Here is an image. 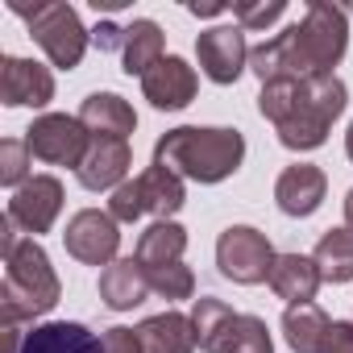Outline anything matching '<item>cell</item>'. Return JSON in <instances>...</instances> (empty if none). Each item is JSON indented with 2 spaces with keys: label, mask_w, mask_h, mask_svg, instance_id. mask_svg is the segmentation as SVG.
I'll use <instances>...</instances> for the list:
<instances>
[{
  "label": "cell",
  "mask_w": 353,
  "mask_h": 353,
  "mask_svg": "<svg viewBox=\"0 0 353 353\" xmlns=\"http://www.w3.org/2000/svg\"><path fill=\"white\" fill-rule=\"evenodd\" d=\"M183 250H188V233H183L179 225H174V221H154V225L141 233V241H137V262H141L145 270L170 266V262L183 258Z\"/></svg>",
  "instance_id": "22"
},
{
  "label": "cell",
  "mask_w": 353,
  "mask_h": 353,
  "mask_svg": "<svg viewBox=\"0 0 353 353\" xmlns=\"http://www.w3.org/2000/svg\"><path fill=\"white\" fill-rule=\"evenodd\" d=\"M196 54H200V71H204L212 83H237V75H241L245 63H250L245 30H241V26L204 30L200 42H196Z\"/></svg>",
  "instance_id": "10"
},
{
  "label": "cell",
  "mask_w": 353,
  "mask_h": 353,
  "mask_svg": "<svg viewBox=\"0 0 353 353\" xmlns=\"http://www.w3.org/2000/svg\"><path fill=\"white\" fill-rule=\"evenodd\" d=\"M137 336H141V349L145 353H192L200 341H196V324L179 312H162V316H150L137 324Z\"/></svg>",
  "instance_id": "19"
},
{
  "label": "cell",
  "mask_w": 353,
  "mask_h": 353,
  "mask_svg": "<svg viewBox=\"0 0 353 353\" xmlns=\"http://www.w3.org/2000/svg\"><path fill=\"white\" fill-rule=\"evenodd\" d=\"M183 179L174 170H166V166H145L137 179H125L117 192H112V204H108V212H112V221H125V225H133V221H141V216H158V221H166V216H174L183 208Z\"/></svg>",
  "instance_id": "5"
},
{
  "label": "cell",
  "mask_w": 353,
  "mask_h": 353,
  "mask_svg": "<svg viewBox=\"0 0 353 353\" xmlns=\"http://www.w3.org/2000/svg\"><path fill=\"white\" fill-rule=\"evenodd\" d=\"M59 212H63V183L54 174H34V179H26L9 200V216L26 233H46L59 221Z\"/></svg>",
  "instance_id": "11"
},
{
  "label": "cell",
  "mask_w": 353,
  "mask_h": 353,
  "mask_svg": "<svg viewBox=\"0 0 353 353\" xmlns=\"http://www.w3.org/2000/svg\"><path fill=\"white\" fill-rule=\"evenodd\" d=\"M283 332H287V345L295 353H320V345L328 336V316L316 303H295L283 316Z\"/></svg>",
  "instance_id": "24"
},
{
  "label": "cell",
  "mask_w": 353,
  "mask_h": 353,
  "mask_svg": "<svg viewBox=\"0 0 353 353\" xmlns=\"http://www.w3.org/2000/svg\"><path fill=\"white\" fill-rule=\"evenodd\" d=\"M312 262L320 266L324 283H349L353 279V233L349 229H328L320 237Z\"/></svg>",
  "instance_id": "25"
},
{
  "label": "cell",
  "mask_w": 353,
  "mask_h": 353,
  "mask_svg": "<svg viewBox=\"0 0 353 353\" xmlns=\"http://www.w3.org/2000/svg\"><path fill=\"white\" fill-rule=\"evenodd\" d=\"M345 154L353 158V125H349V133H345Z\"/></svg>",
  "instance_id": "35"
},
{
  "label": "cell",
  "mask_w": 353,
  "mask_h": 353,
  "mask_svg": "<svg viewBox=\"0 0 353 353\" xmlns=\"http://www.w3.org/2000/svg\"><path fill=\"white\" fill-rule=\"evenodd\" d=\"M345 42H349L345 9L316 0V5H307L299 26H291V30L274 34L270 42H262L258 50H250V67L262 83L332 75V67L345 54Z\"/></svg>",
  "instance_id": "1"
},
{
  "label": "cell",
  "mask_w": 353,
  "mask_h": 353,
  "mask_svg": "<svg viewBox=\"0 0 353 353\" xmlns=\"http://www.w3.org/2000/svg\"><path fill=\"white\" fill-rule=\"evenodd\" d=\"M145 274H150V291L162 295V299H192V291H196V279H192V270H188L183 262L154 266V270H145Z\"/></svg>",
  "instance_id": "26"
},
{
  "label": "cell",
  "mask_w": 353,
  "mask_h": 353,
  "mask_svg": "<svg viewBox=\"0 0 353 353\" xmlns=\"http://www.w3.org/2000/svg\"><path fill=\"white\" fill-rule=\"evenodd\" d=\"M287 13V5L283 0H262V5H233V17H237V26L241 30H266V26H274L279 17Z\"/></svg>",
  "instance_id": "29"
},
{
  "label": "cell",
  "mask_w": 353,
  "mask_h": 353,
  "mask_svg": "<svg viewBox=\"0 0 353 353\" xmlns=\"http://www.w3.org/2000/svg\"><path fill=\"white\" fill-rule=\"evenodd\" d=\"M229 353H274L270 345V332L258 316H241L233 320V332H229Z\"/></svg>",
  "instance_id": "27"
},
{
  "label": "cell",
  "mask_w": 353,
  "mask_h": 353,
  "mask_svg": "<svg viewBox=\"0 0 353 353\" xmlns=\"http://www.w3.org/2000/svg\"><path fill=\"white\" fill-rule=\"evenodd\" d=\"M237 312L225 299H196L192 324H196V341L204 353H229V332H233Z\"/></svg>",
  "instance_id": "21"
},
{
  "label": "cell",
  "mask_w": 353,
  "mask_h": 353,
  "mask_svg": "<svg viewBox=\"0 0 353 353\" xmlns=\"http://www.w3.org/2000/svg\"><path fill=\"white\" fill-rule=\"evenodd\" d=\"M324 170L312 166V162H299V166H287L279 174V183H274V200L287 216H312L320 204H324Z\"/></svg>",
  "instance_id": "15"
},
{
  "label": "cell",
  "mask_w": 353,
  "mask_h": 353,
  "mask_svg": "<svg viewBox=\"0 0 353 353\" xmlns=\"http://www.w3.org/2000/svg\"><path fill=\"white\" fill-rule=\"evenodd\" d=\"M100 353H145L137 328H108L100 336Z\"/></svg>",
  "instance_id": "30"
},
{
  "label": "cell",
  "mask_w": 353,
  "mask_h": 353,
  "mask_svg": "<svg viewBox=\"0 0 353 353\" xmlns=\"http://www.w3.org/2000/svg\"><path fill=\"white\" fill-rule=\"evenodd\" d=\"M0 96L9 108H42L54 100V75L30 59H5L0 63Z\"/></svg>",
  "instance_id": "12"
},
{
  "label": "cell",
  "mask_w": 353,
  "mask_h": 353,
  "mask_svg": "<svg viewBox=\"0 0 353 353\" xmlns=\"http://www.w3.org/2000/svg\"><path fill=\"white\" fill-rule=\"evenodd\" d=\"M274 258H279V254L270 250L266 233H258V229H250V225H233V229H225L221 241H216V266H221V274L233 279V283H245V287L266 283Z\"/></svg>",
  "instance_id": "7"
},
{
  "label": "cell",
  "mask_w": 353,
  "mask_h": 353,
  "mask_svg": "<svg viewBox=\"0 0 353 353\" xmlns=\"http://www.w3.org/2000/svg\"><path fill=\"white\" fill-rule=\"evenodd\" d=\"M129 166H133V154H129L125 141H117V137H92V150H88V158H83V166L75 174H79V183L88 192H108V188L117 192L125 183Z\"/></svg>",
  "instance_id": "14"
},
{
  "label": "cell",
  "mask_w": 353,
  "mask_h": 353,
  "mask_svg": "<svg viewBox=\"0 0 353 353\" xmlns=\"http://www.w3.org/2000/svg\"><path fill=\"white\" fill-rule=\"evenodd\" d=\"M121 59H125V71L129 75H145L150 67H158L166 54H162V30L154 21H133L125 26V46H121Z\"/></svg>",
  "instance_id": "23"
},
{
  "label": "cell",
  "mask_w": 353,
  "mask_h": 353,
  "mask_svg": "<svg viewBox=\"0 0 353 353\" xmlns=\"http://www.w3.org/2000/svg\"><path fill=\"white\" fill-rule=\"evenodd\" d=\"M79 121L88 125L92 137H117V141H125V137L137 129L133 108H129L121 96H112V92H92V96L83 100V108H79Z\"/></svg>",
  "instance_id": "17"
},
{
  "label": "cell",
  "mask_w": 353,
  "mask_h": 353,
  "mask_svg": "<svg viewBox=\"0 0 353 353\" xmlns=\"http://www.w3.org/2000/svg\"><path fill=\"white\" fill-rule=\"evenodd\" d=\"M258 108L266 121H274L279 141L287 150H316L324 145L332 121L345 112V83L336 75L274 79V83H262Z\"/></svg>",
  "instance_id": "2"
},
{
  "label": "cell",
  "mask_w": 353,
  "mask_h": 353,
  "mask_svg": "<svg viewBox=\"0 0 353 353\" xmlns=\"http://www.w3.org/2000/svg\"><path fill=\"white\" fill-rule=\"evenodd\" d=\"M17 13L30 21L34 42L50 54L54 67H63V71L79 67V59L88 50V30L79 26V13L71 5L54 0V5H34V9H17Z\"/></svg>",
  "instance_id": "6"
},
{
  "label": "cell",
  "mask_w": 353,
  "mask_h": 353,
  "mask_svg": "<svg viewBox=\"0 0 353 353\" xmlns=\"http://www.w3.org/2000/svg\"><path fill=\"white\" fill-rule=\"evenodd\" d=\"M192 13L196 17H216V13H229L225 5H192Z\"/></svg>",
  "instance_id": "33"
},
{
  "label": "cell",
  "mask_w": 353,
  "mask_h": 353,
  "mask_svg": "<svg viewBox=\"0 0 353 353\" xmlns=\"http://www.w3.org/2000/svg\"><path fill=\"white\" fill-rule=\"evenodd\" d=\"M21 353H100V336L88 332L83 324L54 320V324H38L34 332H26Z\"/></svg>",
  "instance_id": "20"
},
{
  "label": "cell",
  "mask_w": 353,
  "mask_h": 353,
  "mask_svg": "<svg viewBox=\"0 0 353 353\" xmlns=\"http://www.w3.org/2000/svg\"><path fill=\"white\" fill-rule=\"evenodd\" d=\"M266 283H270V291L279 299H287L295 307V303H312L316 299V287L324 279H320V266L312 258H303V254H279Z\"/></svg>",
  "instance_id": "16"
},
{
  "label": "cell",
  "mask_w": 353,
  "mask_h": 353,
  "mask_svg": "<svg viewBox=\"0 0 353 353\" xmlns=\"http://www.w3.org/2000/svg\"><path fill=\"white\" fill-rule=\"evenodd\" d=\"M96 46H100V50H121V46H125V30H117V26L104 21V26L96 30Z\"/></svg>",
  "instance_id": "32"
},
{
  "label": "cell",
  "mask_w": 353,
  "mask_h": 353,
  "mask_svg": "<svg viewBox=\"0 0 353 353\" xmlns=\"http://www.w3.org/2000/svg\"><path fill=\"white\" fill-rule=\"evenodd\" d=\"M30 158H34L30 141H17V137L0 141V183L21 188L26 183V170H30Z\"/></svg>",
  "instance_id": "28"
},
{
  "label": "cell",
  "mask_w": 353,
  "mask_h": 353,
  "mask_svg": "<svg viewBox=\"0 0 353 353\" xmlns=\"http://www.w3.org/2000/svg\"><path fill=\"white\" fill-rule=\"evenodd\" d=\"M67 254L88 262V266H112L117 262V250H121V233H117V221L112 212H100V208H83L71 216L67 233Z\"/></svg>",
  "instance_id": "9"
},
{
  "label": "cell",
  "mask_w": 353,
  "mask_h": 353,
  "mask_svg": "<svg viewBox=\"0 0 353 353\" xmlns=\"http://www.w3.org/2000/svg\"><path fill=\"white\" fill-rule=\"evenodd\" d=\"M141 92H145V100H150L154 108H166V112L188 108L192 96H196V71H192L179 54H166L158 67H150V71L141 75Z\"/></svg>",
  "instance_id": "13"
},
{
  "label": "cell",
  "mask_w": 353,
  "mask_h": 353,
  "mask_svg": "<svg viewBox=\"0 0 353 353\" xmlns=\"http://www.w3.org/2000/svg\"><path fill=\"white\" fill-rule=\"evenodd\" d=\"M34 158L42 162H54V166H83L88 150H92V133L79 117H63V112H50V117H38L26 133Z\"/></svg>",
  "instance_id": "8"
},
{
  "label": "cell",
  "mask_w": 353,
  "mask_h": 353,
  "mask_svg": "<svg viewBox=\"0 0 353 353\" xmlns=\"http://www.w3.org/2000/svg\"><path fill=\"white\" fill-rule=\"evenodd\" d=\"M320 353H353V324L332 320V324H328V336H324V345H320Z\"/></svg>",
  "instance_id": "31"
},
{
  "label": "cell",
  "mask_w": 353,
  "mask_h": 353,
  "mask_svg": "<svg viewBox=\"0 0 353 353\" xmlns=\"http://www.w3.org/2000/svg\"><path fill=\"white\" fill-rule=\"evenodd\" d=\"M345 225H349V233H353V188H349V196H345Z\"/></svg>",
  "instance_id": "34"
},
{
  "label": "cell",
  "mask_w": 353,
  "mask_h": 353,
  "mask_svg": "<svg viewBox=\"0 0 353 353\" xmlns=\"http://www.w3.org/2000/svg\"><path fill=\"white\" fill-rule=\"evenodd\" d=\"M245 158V137L237 129H196V125H183V129H170L158 150H154V162L174 170L179 179H196V183H221L241 166Z\"/></svg>",
  "instance_id": "3"
},
{
  "label": "cell",
  "mask_w": 353,
  "mask_h": 353,
  "mask_svg": "<svg viewBox=\"0 0 353 353\" xmlns=\"http://www.w3.org/2000/svg\"><path fill=\"white\" fill-rule=\"evenodd\" d=\"M145 295H150V274H145V266L137 258H125V262L104 266V274H100V299L112 312H129Z\"/></svg>",
  "instance_id": "18"
},
{
  "label": "cell",
  "mask_w": 353,
  "mask_h": 353,
  "mask_svg": "<svg viewBox=\"0 0 353 353\" xmlns=\"http://www.w3.org/2000/svg\"><path fill=\"white\" fill-rule=\"evenodd\" d=\"M5 328H13L26 316H42L59 303V274L34 237L21 241L5 258Z\"/></svg>",
  "instance_id": "4"
}]
</instances>
